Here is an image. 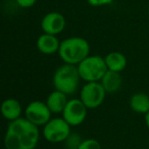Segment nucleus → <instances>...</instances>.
<instances>
[{
	"label": "nucleus",
	"instance_id": "1",
	"mask_svg": "<svg viewBox=\"0 0 149 149\" xmlns=\"http://www.w3.org/2000/svg\"><path fill=\"white\" fill-rule=\"evenodd\" d=\"M39 137L38 126L26 118H19L8 125L4 136V146L6 149H35Z\"/></svg>",
	"mask_w": 149,
	"mask_h": 149
},
{
	"label": "nucleus",
	"instance_id": "2",
	"mask_svg": "<svg viewBox=\"0 0 149 149\" xmlns=\"http://www.w3.org/2000/svg\"><path fill=\"white\" fill-rule=\"evenodd\" d=\"M90 53V45L86 39L82 37H70L60 42L59 54L64 63L79 64Z\"/></svg>",
	"mask_w": 149,
	"mask_h": 149
},
{
	"label": "nucleus",
	"instance_id": "3",
	"mask_svg": "<svg viewBox=\"0 0 149 149\" xmlns=\"http://www.w3.org/2000/svg\"><path fill=\"white\" fill-rule=\"evenodd\" d=\"M81 80L78 66L64 63L57 68L53 76V85L55 90L61 91L66 95L74 94L78 90Z\"/></svg>",
	"mask_w": 149,
	"mask_h": 149
},
{
	"label": "nucleus",
	"instance_id": "4",
	"mask_svg": "<svg viewBox=\"0 0 149 149\" xmlns=\"http://www.w3.org/2000/svg\"><path fill=\"white\" fill-rule=\"evenodd\" d=\"M81 79L86 82H99L108 70L105 59L98 55H89L78 64Z\"/></svg>",
	"mask_w": 149,
	"mask_h": 149
},
{
	"label": "nucleus",
	"instance_id": "5",
	"mask_svg": "<svg viewBox=\"0 0 149 149\" xmlns=\"http://www.w3.org/2000/svg\"><path fill=\"white\" fill-rule=\"evenodd\" d=\"M70 127L63 118H51L43 126V136L50 143L64 142L70 134Z\"/></svg>",
	"mask_w": 149,
	"mask_h": 149
},
{
	"label": "nucleus",
	"instance_id": "6",
	"mask_svg": "<svg viewBox=\"0 0 149 149\" xmlns=\"http://www.w3.org/2000/svg\"><path fill=\"white\" fill-rule=\"evenodd\" d=\"M106 91L99 82H87L83 86L80 93V99L87 106V108L93 109L103 103L105 99Z\"/></svg>",
	"mask_w": 149,
	"mask_h": 149
},
{
	"label": "nucleus",
	"instance_id": "7",
	"mask_svg": "<svg viewBox=\"0 0 149 149\" xmlns=\"http://www.w3.org/2000/svg\"><path fill=\"white\" fill-rule=\"evenodd\" d=\"M51 110L49 109L46 102L32 101L28 104L25 109L26 118L36 126H45L51 120Z\"/></svg>",
	"mask_w": 149,
	"mask_h": 149
},
{
	"label": "nucleus",
	"instance_id": "8",
	"mask_svg": "<svg viewBox=\"0 0 149 149\" xmlns=\"http://www.w3.org/2000/svg\"><path fill=\"white\" fill-rule=\"evenodd\" d=\"M87 106L81 99H70L68 101L62 111V118L70 126H79L85 120L87 116Z\"/></svg>",
	"mask_w": 149,
	"mask_h": 149
},
{
	"label": "nucleus",
	"instance_id": "9",
	"mask_svg": "<svg viewBox=\"0 0 149 149\" xmlns=\"http://www.w3.org/2000/svg\"><path fill=\"white\" fill-rule=\"evenodd\" d=\"M66 25L65 17L57 11L46 13L41 21L42 31L50 35H58L64 30Z\"/></svg>",
	"mask_w": 149,
	"mask_h": 149
},
{
	"label": "nucleus",
	"instance_id": "10",
	"mask_svg": "<svg viewBox=\"0 0 149 149\" xmlns=\"http://www.w3.org/2000/svg\"><path fill=\"white\" fill-rule=\"evenodd\" d=\"M37 48L41 53L51 55L56 52H58L60 46V42L55 35H50V34H42L37 39Z\"/></svg>",
	"mask_w": 149,
	"mask_h": 149
},
{
	"label": "nucleus",
	"instance_id": "11",
	"mask_svg": "<svg viewBox=\"0 0 149 149\" xmlns=\"http://www.w3.org/2000/svg\"><path fill=\"white\" fill-rule=\"evenodd\" d=\"M1 113L5 120L13 122L22 116V105L19 100L15 98H8L5 99L1 104Z\"/></svg>",
	"mask_w": 149,
	"mask_h": 149
},
{
	"label": "nucleus",
	"instance_id": "12",
	"mask_svg": "<svg viewBox=\"0 0 149 149\" xmlns=\"http://www.w3.org/2000/svg\"><path fill=\"white\" fill-rule=\"evenodd\" d=\"M68 97L66 94L62 93L61 91L55 90L47 97L46 104L48 105L49 109L52 113H62L66 103H68Z\"/></svg>",
	"mask_w": 149,
	"mask_h": 149
},
{
	"label": "nucleus",
	"instance_id": "13",
	"mask_svg": "<svg viewBox=\"0 0 149 149\" xmlns=\"http://www.w3.org/2000/svg\"><path fill=\"white\" fill-rule=\"evenodd\" d=\"M100 83L105 89L106 93H116L122 87L123 79L120 77V72L107 70L106 74L103 76V78L101 79Z\"/></svg>",
	"mask_w": 149,
	"mask_h": 149
},
{
	"label": "nucleus",
	"instance_id": "14",
	"mask_svg": "<svg viewBox=\"0 0 149 149\" xmlns=\"http://www.w3.org/2000/svg\"><path fill=\"white\" fill-rule=\"evenodd\" d=\"M105 63L107 65L108 70L120 72L124 70L127 66V58L123 53L118 51L109 52L107 55L104 57Z\"/></svg>",
	"mask_w": 149,
	"mask_h": 149
},
{
	"label": "nucleus",
	"instance_id": "15",
	"mask_svg": "<svg viewBox=\"0 0 149 149\" xmlns=\"http://www.w3.org/2000/svg\"><path fill=\"white\" fill-rule=\"evenodd\" d=\"M130 106L137 113L146 114L149 111V96L145 93H135L130 98Z\"/></svg>",
	"mask_w": 149,
	"mask_h": 149
},
{
	"label": "nucleus",
	"instance_id": "16",
	"mask_svg": "<svg viewBox=\"0 0 149 149\" xmlns=\"http://www.w3.org/2000/svg\"><path fill=\"white\" fill-rule=\"evenodd\" d=\"M82 139L77 133H70V136L66 138V140L64 142L66 143V148L70 149H78L80 146V144L82 143Z\"/></svg>",
	"mask_w": 149,
	"mask_h": 149
},
{
	"label": "nucleus",
	"instance_id": "17",
	"mask_svg": "<svg viewBox=\"0 0 149 149\" xmlns=\"http://www.w3.org/2000/svg\"><path fill=\"white\" fill-rule=\"evenodd\" d=\"M78 149H101V145L96 139L83 140Z\"/></svg>",
	"mask_w": 149,
	"mask_h": 149
},
{
	"label": "nucleus",
	"instance_id": "18",
	"mask_svg": "<svg viewBox=\"0 0 149 149\" xmlns=\"http://www.w3.org/2000/svg\"><path fill=\"white\" fill-rule=\"evenodd\" d=\"M87 1L93 7L105 6V5H109L113 2V0H87Z\"/></svg>",
	"mask_w": 149,
	"mask_h": 149
},
{
	"label": "nucleus",
	"instance_id": "19",
	"mask_svg": "<svg viewBox=\"0 0 149 149\" xmlns=\"http://www.w3.org/2000/svg\"><path fill=\"white\" fill-rule=\"evenodd\" d=\"M15 2L22 8H30L35 5L37 0H15Z\"/></svg>",
	"mask_w": 149,
	"mask_h": 149
},
{
	"label": "nucleus",
	"instance_id": "20",
	"mask_svg": "<svg viewBox=\"0 0 149 149\" xmlns=\"http://www.w3.org/2000/svg\"><path fill=\"white\" fill-rule=\"evenodd\" d=\"M145 123H146L147 128L149 129V111L147 112L146 114H145Z\"/></svg>",
	"mask_w": 149,
	"mask_h": 149
},
{
	"label": "nucleus",
	"instance_id": "21",
	"mask_svg": "<svg viewBox=\"0 0 149 149\" xmlns=\"http://www.w3.org/2000/svg\"><path fill=\"white\" fill-rule=\"evenodd\" d=\"M147 13H148V17H149V6H148V11H147Z\"/></svg>",
	"mask_w": 149,
	"mask_h": 149
},
{
	"label": "nucleus",
	"instance_id": "22",
	"mask_svg": "<svg viewBox=\"0 0 149 149\" xmlns=\"http://www.w3.org/2000/svg\"><path fill=\"white\" fill-rule=\"evenodd\" d=\"M65 149H70V148H65Z\"/></svg>",
	"mask_w": 149,
	"mask_h": 149
}]
</instances>
